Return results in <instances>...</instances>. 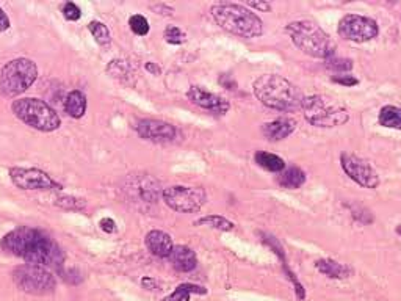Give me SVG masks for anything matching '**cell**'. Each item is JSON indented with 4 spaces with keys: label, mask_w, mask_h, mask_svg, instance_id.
<instances>
[{
    "label": "cell",
    "mask_w": 401,
    "mask_h": 301,
    "mask_svg": "<svg viewBox=\"0 0 401 301\" xmlns=\"http://www.w3.org/2000/svg\"><path fill=\"white\" fill-rule=\"evenodd\" d=\"M0 249L16 258L24 259L27 264L55 269L63 275L65 253L47 232L36 227L21 226L10 231L0 241Z\"/></svg>",
    "instance_id": "cell-1"
},
{
    "label": "cell",
    "mask_w": 401,
    "mask_h": 301,
    "mask_svg": "<svg viewBox=\"0 0 401 301\" xmlns=\"http://www.w3.org/2000/svg\"><path fill=\"white\" fill-rule=\"evenodd\" d=\"M254 94L263 105L281 111H293L303 109L304 96L284 77L276 74H265L254 82Z\"/></svg>",
    "instance_id": "cell-2"
},
{
    "label": "cell",
    "mask_w": 401,
    "mask_h": 301,
    "mask_svg": "<svg viewBox=\"0 0 401 301\" xmlns=\"http://www.w3.org/2000/svg\"><path fill=\"white\" fill-rule=\"evenodd\" d=\"M217 24L223 30L241 38H256L263 32V22L256 13L243 5L217 3L210 8Z\"/></svg>",
    "instance_id": "cell-3"
},
{
    "label": "cell",
    "mask_w": 401,
    "mask_h": 301,
    "mask_svg": "<svg viewBox=\"0 0 401 301\" xmlns=\"http://www.w3.org/2000/svg\"><path fill=\"white\" fill-rule=\"evenodd\" d=\"M293 44L304 54L315 58H326L334 54V44L327 33L312 21H295L287 25Z\"/></svg>",
    "instance_id": "cell-4"
},
{
    "label": "cell",
    "mask_w": 401,
    "mask_h": 301,
    "mask_svg": "<svg viewBox=\"0 0 401 301\" xmlns=\"http://www.w3.org/2000/svg\"><path fill=\"white\" fill-rule=\"evenodd\" d=\"M303 110L306 120L317 127H337L349 120V111L345 105L326 94L304 98Z\"/></svg>",
    "instance_id": "cell-5"
},
{
    "label": "cell",
    "mask_w": 401,
    "mask_h": 301,
    "mask_svg": "<svg viewBox=\"0 0 401 301\" xmlns=\"http://www.w3.org/2000/svg\"><path fill=\"white\" fill-rule=\"evenodd\" d=\"M11 110L22 122L39 132H54L61 126L56 111L47 102L38 98H22L14 100Z\"/></svg>",
    "instance_id": "cell-6"
},
{
    "label": "cell",
    "mask_w": 401,
    "mask_h": 301,
    "mask_svg": "<svg viewBox=\"0 0 401 301\" xmlns=\"http://www.w3.org/2000/svg\"><path fill=\"white\" fill-rule=\"evenodd\" d=\"M38 79L35 61L14 58L0 69V93L7 98H16L27 91Z\"/></svg>",
    "instance_id": "cell-7"
},
{
    "label": "cell",
    "mask_w": 401,
    "mask_h": 301,
    "mask_svg": "<svg viewBox=\"0 0 401 301\" xmlns=\"http://www.w3.org/2000/svg\"><path fill=\"white\" fill-rule=\"evenodd\" d=\"M13 281L22 292L30 295H49L55 291V276L46 267L24 264L13 270Z\"/></svg>",
    "instance_id": "cell-8"
},
{
    "label": "cell",
    "mask_w": 401,
    "mask_h": 301,
    "mask_svg": "<svg viewBox=\"0 0 401 301\" xmlns=\"http://www.w3.org/2000/svg\"><path fill=\"white\" fill-rule=\"evenodd\" d=\"M162 197L169 209L182 214H193L207 203V193L201 187L173 186L165 188Z\"/></svg>",
    "instance_id": "cell-9"
},
{
    "label": "cell",
    "mask_w": 401,
    "mask_h": 301,
    "mask_svg": "<svg viewBox=\"0 0 401 301\" xmlns=\"http://www.w3.org/2000/svg\"><path fill=\"white\" fill-rule=\"evenodd\" d=\"M10 179L21 190H61V183L39 168H10Z\"/></svg>",
    "instance_id": "cell-10"
},
{
    "label": "cell",
    "mask_w": 401,
    "mask_h": 301,
    "mask_svg": "<svg viewBox=\"0 0 401 301\" xmlns=\"http://www.w3.org/2000/svg\"><path fill=\"white\" fill-rule=\"evenodd\" d=\"M338 35L347 41L367 43L378 36L376 21L359 14H347L338 22Z\"/></svg>",
    "instance_id": "cell-11"
},
{
    "label": "cell",
    "mask_w": 401,
    "mask_h": 301,
    "mask_svg": "<svg viewBox=\"0 0 401 301\" xmlns=\"http://www.w3.org/2000/svg\"><path fill=\"white\" fill-rule=\"evenodd\" d=\"M340 161L343 171H345L354 182H358L359 186H362L365 188H376L380 186V176H378L376 171L371 168L369 161L348 153L342 154Z\"/></svg>",
    "instance_id": "cell-12"
},
{
    "label": "cell",
    "mask_w": 401,
    "mask_h": 301,
    "mask_svg": "<svg viewBox=\"0 0 401 301\" xmlns=\"http://www.w3.org/2000/svg\"><path fill=\"white\" fill-rule=\"evenodd\" d=\"M137 132L141 138L154 143H169L177 135L176 127L160 120H141L137 124Z\"/></svg>",
    "instance_id": "cell-13"
},
{
    "label": "cell",
    "mask_w": 401,
    "mask_h": 301,
    "mask_svg": "<svg viewBox=\"0 0 401 301\" xmlns=\"http://www.w3.org/2000/svg\"><path fill=\"white\" fill-rule=\"evenodd\" d=\"M187 98L191 104L217 115H224L230 109V104L224 98L218 96V94L212 91H207L202 87H190V90L187 91Z\"/></svg>",
    "instance_id": "cell-14"
},
{
    "label": "cell",
    "mask_w": 401,
    "mask_h": 301,
    "mask_svg": "<svg viewBox=\"0 0 401 301\" xmlns=\"http://www.w3.org/2000/svg\"><path fill=\"white\" fill-rule=\"evenodd\" d=\"M144 243L151 253L157 256V258H169V254H171V251L174 248L171 236L157 230L148 232V236L144 238Z\"/></svg>",
    "instance_id": "cell-15"
},
{
    "label": "cell",
    "mask_w": 401,
    "mask_h": 301,
    "mask_svg": "<svg viewBox=\"0 0 401 301\" xmlns=\"http://www.w3.org/2000/svg\"><path fill=\"white\" fill-rule=\"evenodd\" d=\"M169 262H171L174 269L180 273H187L196 269L197 259L195 251L185 247V245H174V248L169 254Z\"/></svg>",
    "instance_id": "cell-16"
},
{
    "label": "cell",
    "mask_w": 401,
    "mask_h": 301,
    "mask_svg": "<svg viewBox=\"0 0 401 301\" xmlns=\"http://www.w3.org/2000/svg\"><path fill=\"white\" fill-rule=\"evenodd\" d=\"M295 127H296V122L292 118H279V120L270 121L267 122V124H263L262 132L270 142H279L292 135L293 131H295Z\"/></svg>",
    "instance_id": "cell-17"
},
{
    "label": "cell",
    "mask_w": 401,
    "mask_h": 301,
    "mask_svg": "<svg viewBox=\"0 0 401 301\" xmlns=\"http://www.w3.org/2000/svg\"><path fill=\"white\" fill-rule=\"evenodd\" d=\"M87 96L80 90H74L71 93H67V96L65 99V110L66 113L74 120H80L82 116L87 113Z\"/></svg>",
    "instance_id": "cell-18"
},
{
    "label": "cell",
    "mask_w": 401,
    "mask_h": 301,
    "mask_svg": "<svg viewBox=\"0 0 401 301\" xmlns=\"http://www.w3.org/2000/svg\"><path fill=\"white\" fill-rule=\"evenodd\" d=\"M315 265H317L320 273L332 278V280H343V278H348L353 273V270L348 265L331 259H321Z\"/></svg>",
    "instance_id": "cell-19"
},
{
    "label": "cell",
    "mask_w": 401,
    "mask_h": 301,
    "mask_svg": "<svg viewBox=\"0 0 401 301\" xmlns=\"http://www.w3.org/2000/svg\"><path fill=\"white\" fill-rule=\"evenodd\" d=\"M304 182H306V172L298 166H292L278 176V183L282 188H299Z\"/></svg>",
    "instance_id": "cell-20"
},
{
    "label": "cell",
    "mask_w": 401,
    "mask_h": 301,
    "mask_svg": "<svg viewBox=\"0 0 401 301\" xmlns=\"http://www.w3.org/2000/svg\"><path fill=\"white\" fill-rule=\"evenodd\" d=\"M254 160L259 166H262L263 170L279 172L285 168V161L282 160L279 155L265 153V150H257L256 155H254Z\"/></svg>",
    "instance_id": "cell-21"
},
{
    "label": "cell",
    "mask_w": 401,
    "mask_h": 301,
    "mask_svg": "<svg viewBox=\"0 0 401 301\" xmlns=\"http://www.w3.org/2000/svg\"><path fill=\"white\" fill-rule=\"evenodd\" d=\"M193 293L204 295V293H207V289L196 286V284L185 282V284H180V286H177L176 291H174L171 295H168V297L163 298L162 301H190V297Z\"/></svg>",
    "instance_id": "cell-22"
},
{
    "label": "cell",
    "mask_w": 401,
    "mask_h": 301,
    "mask_svg": "<svg viewBox=\"0 0 401 301\" xmlns=\"http://www.w3.org/2000/svg\"><path fill=\"white\" fill-rule=\"evenodd\" d=\"M380 124L389 129H401V109L395 105H386L380 111Z\"/></svg>",
    "instance_id": "cell-23"
},
{
    "label": "cell",
    "mask_w": 401,
    "mask_h": 301,
    "mask_svg": "<svg viewBox=\"0 0 401 301\" xmlns=\"http://www.w3.org/2000/svg\"><path fill=\"white\" fill-rule=\"evenodd\" d=\"M196 226H208L213 227V230L218 231H232L235 225L232 221H229L228 219L219 215H207V216H201L199 220L195 221Z\"/></svg>",
    "instance_id": "cell-24"
},
{
    "label": "cell",
    "mask_w": 401,
    "mask_h": 301,
    "mask_svg": "<svg viewBox=\"0 0 401 301\" xmlns=\"http://www.w3.org/2000/svg\"><path fill=\"white\" fill-rule=\"evenodd\" d=\"M88 30L91 32V35L94 36V40L98 41V44L100 46H110L111 43V33L109 30V27H107L104 22L100 21H91L88 24Z\"/></svg>",
    "instance_id": "cell-25"
},
{
    "label": "cell",
    "mask_w": 401,
    "mask_h": 301,
    "mask_svg": "<svg viewBox=\"0 0 401 301\" xmlns=\"http://www.w3.org/2000/svg\"><path fill=\"white\" fill-rule=\"evenodd\" d=\"M55 204L65 210H85L87 209V203L85 199L76 197H58L55 199Z\"/></svg>",
    "instance_id": "cell-26"
},
{
    "label": "cell",
    "mask_w": 401,
    "mask_h": 301,
    "mask_svg": "<svg viewBox=\"0 0 401 301\" xmlns=\"http://www.w3.org/2000/svg\"><path fill=\"white\" fill-rule=\"evenodd\" d=\"M129 25H131V30L138 36H146L149 33V21L141 14H133L129 19Z\"/></svg>",
    "instance_id": "cell-27"
},
{
    "label": "cell",
    "mask_w": 401,
    "mask_h": 301,
    "mask_svg": "<svg viewBox=\"0 0 401 301\" xmlns=\"http://www.w3.org/2000/svg\"><path fill=\"white\" fill-rule=\"evenodd\" d=\"M163 36H165V41L169 44H182L187 40L185 32L180 30L176 25H168L165 32H163Z\"/></svg>",
    "instance_id": "cell-28"
},
{
    "label": "cell",
    "mask_w": 401,
    "mask_h": 301,
    "mask_svg": "<svg viewBox=\"0 0 401 301\" xmlns=\"http://www.w3.org/2000/svg\"><path fill=\"white\" fill-rule=\"evenodd\" d=\"M61 13H63L66 21H78L82 16L80 8H78L74 2H66L63 5V8H61Z\"/></svg>",
    "instance_id": "cell-29"
},
{
    "label": "cell",
    "mask_w": 401,
    "mask_h": 301,
    "mask_svg": "<svg viewBox=\"0 0 401 301\" xmlns=\"http://www.w3.org/2000/svg\"><path fill=\"white\" fill-rule=\"evenodd\" d=\"M110 65L115 66V68H118L116 71H109L110 74L115 77V79H124L129 74V65H127V61H124V60H113L110 61Z\"/></svg>",
    "instance_id": "cell-30"
},
{
    "label": "cell",
    "mask_w": 401,
    "mask_h": 301,
    "mask_svg": "<svg viewBox=\"0 0 401 301\" xmlns=\"http://www.w3.org/2000/svg\"><path fill=\"white\" fill-rule=\"evenodd\" d=\"M99 226H100V230L107 234H111L116 231V223L113 219H102L99 221Z\"/></svg>",
    "instance_id": "cell-31"
},
{
    "label": "cell",
    "mask_w": 401,
    "mask_h": 301,
    "mask_svg": "<svg viewBox=\"0 0 401 301\" xmlns=\"http://www.w3.org/2000/svg\"><path fill=\"white\" fill-rule=\"evenodd\" d=\"M332 80L342 83V85H347V87L358 85V79H354V77H351V76H338V77H334Z\"/></svg>",
    "instance_id": "cell-32"
},
{
    "label": "cell",
    "mask_w": 401,
    "mask_h": 301,
    "mask_svg": "<svg viewBox=\"0 0 401 301\" xmlns=\"http://www.w3.org/2000/svg\"><path fill=\"white\" fill-rule=\"evenodd\" d=\"M10 29V19L5 11L0 7V32H7Z\"/></svg>",
    "instance_id": "cell-33"
},
{
    "label": "cell",
    "mask_w": 401,
    "mask_h": 301,
    "mask_svg": "<svg viewBox=\"0 0 401 301\" xmlns=\"http://www.w3.org/2000/svg\"><path fill=\"white\" fill-rule=\"evenodd\" d=\"M248 5H250L251 8H256V10H261V11H268L271 8L270 3H267V2H248Z\"/></svg>",
    "instance_id": "cell-34"
},
{
    "label": "cell",
    "mask_w": 401,
    "mask_h": 301,
    "mask_svg": "<svg viewBox=\"0 0 401 301\" xmlns=\"http://www.w3.org/2000/svg\"><path fill=\"white\" fill-rule=\"evenodd\" d=\"M146 69H148L149 72H152V74H160L162 72V69L159 68V66H155L154 63H152V61H149V63H146Z\"/></svg>",
    "instance_id": "cell-35"
},
{
    "label": "cell",
    "mask_w": 401,
    "mask_h": 301,
    "mask_svg": "<svg viewBox=\"0 0 401 301\" xmlns=\"http://www.w3.org/2000/svg\"><path fill=\"white\" fill-rule=\"evenodd\" d=\"M395 231H397L398 236H401V225H398V226H397V230H395Z\"/></svg>",
    "instance_id": "cell-36"
}]
</instances>
